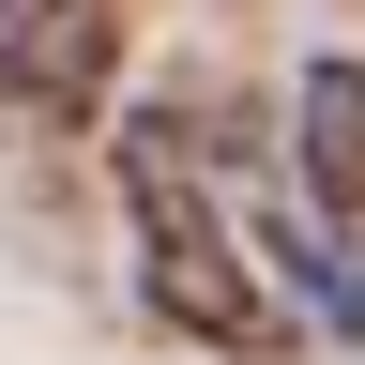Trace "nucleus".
Listing matches in <instances>:
<instances>
[{"label": "nucleus", "mask_w": 365, "mask_h": 365, "mask_svg": "<svg viewBox=\"0 0 365 365\" xmlns=\"http://www.w3.org/2000/svg\"><path fill=\"white\" fill-rule=\"evenodd\" d=\"M107 168H122V228H137V289H153L168 335L198 350H289V289H274V259L244 244V213H228V182L198 153V122H182V91L107 122Z\"/></svg>", "instance_id": "nucleus-1"}, {"label": "nucleus", "mask_w": 365, "mask_h": 365, "mask_svg": "<svg viewBox=\"0 0 365 365\" xmlns=\"http://www.w3.org/2000/svg\"><path fill=\"white\" fill-rule=\"evenodd\" d=\"M107 76H122V0H31V16L0 31V107L16 122L107 107Z\"/></svg>", "instance_id": "nucleus-2"}, {"label": "nucleus", "mask_w": 365, "mask_h": 365, "mask_svg": "<svg viewBox=\"0 0 365 365\" xmlns=\"http://www.w3.org/2000/svg\"><path fill=\"white\" fill-rule=\"evenodd\" d=\"M289 137H304V182L365 213V61H304L289 91Z\"/></svg>", "instance_id": "nucleus-3"}, {"label": "nucleus", "mask_w": 365, "mask_h": 365, "mask_svg": "<svg viewBox=\"0 0 365 365\" xmlns=\"http://www.w3.org/2000/svg\"><path fill=\"white\" fill-rule=\"evenodd\" d=\"M16 16H31V0H0V31H16Z\"/></svg>", "instance_id": "nucleus-4"}]
</instances>
